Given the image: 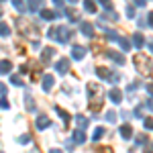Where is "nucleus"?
Listing matches in <instances>:
<instances>
[{
	"label": "nucleus",
	"mask_w": 153,
	"mask_h": 153,
	"mask_svg": "<svg viewBox=\"0 0 153 153\" xmlns=\"http://www.w3.org/2000/svg\"><path fill=\"white\" fill-rule=\"evenodd\" d=\"M88 96H90V110L92 112H98V110H102V92H100V86H96V84H88Z\"/></svg>",
	"instance_id": "f257e3e1"
},
{
	"label": "nucleus",
	"mask_w": 153,
	"mask_h": 153,
	"mask_svg": "<svg viewBox=\"0 0 153 153\" xmlns=\"http://www.w3.org/2000/svg\"><path fill=\"white\" fill-rule=\"evenodd\" d=\"M39 2H41V0H27L29 10H31V12H37V10H39Z\"/></svg>",
	"instance_id": "bb28decb"
},
{
	"label": "nucleus",
	"mask_w": 153,
	"mask_h": 153,
	"mask_svg": "<svg viewBox=\"0 0 153 153\" xmlns=\"http://www.w3.org/2000/svg\"><path fill=\"white\" fill-rule=\"evenodd\" d=\"M6 92H8V88H6L4 84H0V94H2V96H6Z\"/></svg>",
	"instance_id": "58836bf2"
},
{
	"label": "nucleus",
	"mask_w": 153,
	"mask_h": 153,
	"mask_svg": "<svg viewBox=\"0 0 153 153\" xmlns=\"http://www.w3.org/2000/svg\"><path fill=\"white\" fill-rule=\"evenodd\" d=\"M147 92L153 96V84H147Z\"/></svg>",
	"instance_id": "79ce46f5"
},
{
	"label": "nucleus",
	"mask_w": 153,
	"mask_h": 153,
	"mask_svg": "<svg viewBox=\"0 0 153 153\" xmlns=\"http://www.w3.org/2000/svg\"><path fill=\"white\" fill-rule=\"evenodd\" d=\"M55 53H57V51H55L53 47H45V49H43V55H41V59H43V63H49L51 59L55 57Z\"/></svg>",
	"instance_id": "0eeeda50"
},
{
	"label": "nucleus",
	"mask_w": 153,
	"mask_h": 153,
	"mask_svg": "<svg viewBox=\"0 0 153 153\" xmlns=\"http://www.w3.org/2000/svg\"><path fill=\"white\" fill-rule=\"evenodd\" d=\"M65 16H68V19H71V23L80 21V12H78V10H74V8H70V10H65Z\"/></svg>",
	"instance_id": "4be33fe9"
},
{
	"label": "nucleus",
	"mask_w": 153,
	"mask_h": 153,
	"mask_svg": "<svg viewBox=\"0 0 153 153\" xmlns=\"http://www.w3.org/2000/svg\"><path fill=\"white\" fill-rule=\"evenodd\" d=\"M0 108H2V110H8V108H10V104H8V100H6L4 96L0 98Z\"/></svg>",
	"instance_id": "7c9ffc66"
},
{
	"label": "nucleus",
	"mask_w": 153,
	"mask_h": 153,
	"mask_svg": "<svg viewBox=\"0 0 153 153\" xmlns=\"http://www.w3.org/2000/svg\"><path fill=\"white\" fill-rule=\"evenodd\" d=\"M55 70H57L59 74H65V71L70 70V59H68V57L57 59V63H55Z\"/></svg>",
	"instance_id": "423d86ee"
},
{
	"label": "nucleus",
	"mask_w": 153,
	"mask_h": 153,
	"mask_svg": "<svg viewBox=\"0 0 153 153\" xmlns=\"http://www.w3.org/2000/svg\"><path fill=\"white\" fill-rule=\"evenodd\" d=\"M106 55L112 59V61H117L118 65H123V63H125V57H123L120 53H117V51H106Z\"/></svg>",
	"instance_id": "ddd939ff"
},
{
	"label": "nucleus",
	"mask_w": 153,
	"mask_h": 153,
	"mask_svg": "<svg viewBox=\"0 0 153 153\" xmlns=\"http://www.w3.org/2000/svg\"><path fill=\"white\" fill-rule=\"evenodd\" d=\"M118 133H120L123 139H131V137H133V127H131V125H123V127L118 129Z\"/></svg>",
	"instance_id": "9b49d317"
},
{
	"label": "nucleus",
	"mask_w": 153,
	"mask_h": 153,
	"mask_svg": "<svg viewBox=\"0 0 153 153\" xmlns=\"http://www.w3.org/2000/svg\"><path fill=\"white\" fill-rule=\"evenodd\" d=\"M100 4H102V8H106V10H112V2L110 0H100Z\"/></svg>",
	"instance_id": "473e14b6"
},
{
	"label": "nucleus",
	"mask_w": 153,
	"mask_h": 153,
	"mask_svg": "<svg viewBox=\"0 0 153 153\" xmlns=\"http://www.w3.org/2000/svg\"><path fill=\"white\" fill-rule=\"evenodd\" d=\"M135 141H137V145H145V143H149V141H147V137H145V135H139V137H137Z\"/></svg>",
	"instance_id": "72a5a7b5"
},
{
	"label": "nucleus",
	"mask_w": 153,
	"mask_h": 153,
	"mask_svg": "<svg viewBox=\"0 0 153 153\" xmlns=\"http://www.w3.org/2000/svg\"><path fill=\"white\" fill-rule=\"evenodd\" d=\"M55 112H57L59 117L63 118V123H70V114H68V112H65V110H63V108H61V106H55Z\"/></svg>",
	"instance_id": "b1692460"
},
{
	"label": "nucleus",
	"mask_w": 153,
	"mask_h": 153,
	"mask_svg": "<svg viewBox=\"0 0 153 153\" xmlns=\"http://www.w3.org/2000/svg\"><path fill=\"white\" fill-rule=\"evenodd\" d=\"M84 131H86V129H80V127H78V129L74 131L71 141H74V143H84V141H86V133H84Z\"/></svg>",
	"instance_id": "1a4fd4ad"
},
{
	"label": "nucleus",
	"mask_w": 153,
	"mask_h": 153,
	"mask_svg": "<svg viewBox=\"0 0 153 153\" xmlns=\"http://www.w3.org/2000/svg\"><path fill=\"white\" fill-rule=\"evenodd\" d=\"M80 31H82L86 37H94V27L90 23H82V27H80Z\"/></svg>",
	"instance_id": "4468645a"
},
{
	"label": "nucleus",
	"mask_w": 153,
	"mask_h": 153,
	"mask_svg": "<svg viewBox=\"0 0 153 153\" xmlns=\"http://www.w3.org/2000/svg\"><path fill=\"white\" fill-rule=\"evenodd\" d=\"M27 4V0H12V6L16 8L19 12H25V10H29V6H25Z\"/></svg>",
	"instance_id": "6ab92c4d"
},
{
	"label": "nucleus",
	"mask_w": 153,
	"mask_h": 153,
	"mask_svg": "<svg viewBox=\"0 0 153 153\" xmlns=\"http://www.w3.org/2000/svg\"><path fill=\"white\" fill-rule=\"evenodd\" d=\"M49 125H51V118H47V117H39V118H37V129H39V131L47 129Z\"/></svg>",
	"instance_id": "f8f14e48"
},
{
	"label": "nucleus",
	"mask_w": 153,
	"mask_h": 153,
	"mask_svg": "<svg viewBox=\"0 0 153 153\" xmlns=\"http://www.w3.org/2000/svg\"><path fill=\"white\" fill-rule=\"evenodd\" d=\"M29 141H31V137H29V135H23V137H19V143H23V145H27Z\"/></svg>",
	"instance_id": "e433bc0d"
},
{
	"label": "nucleus",
	"mask_w": 153,
	"mask_h": 153,
	"mask_svg": "<svg viewBox=\"0 0 153 153\" xmlns=\"http://www.w3.org/2000/svg\"><path fill=\"white\" fill-rule=\"evenodd\" d=\"M145 2H147V0H135V4H137V6H145Z\"/></svg>",
	"instance_id": "a19ab883"
},
{
	"label": "nucleus",
	"mask_w": 153,
	"mask_h": 153,
	"mask_svg": "<svg viewBox=\"0 0 153 153\" xmlns=\"http://www.w3.org/2000/svg\"><path fill=\"white\" fill-rule=\"evenodd\" d=\"M2 2H4V0H2Z\"/></svg>",
	"instance_id": "09e8293b"
},
{
	"label": "nucleus",
	"mask_w": 153,
	"mask_h": 153,
	"mask_svg": "<svg viewBox=\"0 0 153 153\" xmlns=\"http://www.w3.org/2000/svg\"><path fill=\"white\" fill-rule=\"evenodd\" d=\"M84 55H86V49L82 45H74L71 47V57L74 59H84Z\"/></svg>",
	"instance_id": "6e6552de"
},
{
	"label": "nucleus",
	"mask_w": 153,
	"mask_h": 153,
	"mask_svg": "<svg viewBox=\"0 0 153 153\" xmlns=\"http://www.w3.org/2000/svg\"><path fill=\"white\" fill-rule=\"evenodd\" d=\"M147 21H149V27H153V12L147 14Z\"/></svg>",
	"instance_id": "ea45409f"
},
{
	"label": "nucleus",
	"mask_w": 153,
	"mask_h": 153,
	"mask_svg": "<svg viewBox=\"0 0 153 153\" xmlns=\"http://www.w3.org/2000/svg\"><path fill=\"white\" fill-rule=\"evenodd\" d=\"M135 117H137V118H141V117H143V106H141V104L135 108Z\"/></svg>",
	"instance_id": "c9c22d12"
},
{
	"label": "nucleus",
	"mask_w": 153,
	"mask_h": 153,
	"mask_svg": "<svg viewBox=\"0 0 153 153\" xmlns=\"http://www.w3.org/2000/svg\"><path fill=\"white\" fill-rule=\"evenodd\" d=\"M133 45H135L137 49H141L143 45H145V39H143L141 33H135V35H133Z\"/></svg>",
	"instance_id": "f3484780"
},
{
	"label": "nucleus",
	"mask_w": 153,
	"mask_h": 153,
	"mask_svg": "<svg viewBox=\"0 0 153 153\" xmlns=\"http://www.w3.org/2000/svg\"><path fill=\"white\" fill-rule=\"evenodd\" d=\"M84 8H86V12H96V6L92 0H84Z\"/></svg>",
	"instance_id": "c85d7f7f"
},
{
	"label": "nucleus",
	"mask_w": 153,
	"mask_h": 153,
	"mask_svg": "<svg viewBox=\"0 0 153 153\" xmlns=\"http://www.w3.org/2000/svg\"><path fill=\"white\" fill-rule=\"evenodd\" d=\"M96 76H98V78H102V80H110V82H114V84L120 80V76L114 74V71H110L108 68H98V70H96Z\"/></svg>",
	"instance_id": "39448f33"
},
{
	"label": "nucleus",
	"mask_w": 153,
	"mask_h": 153,
	"mask_svg": "<svg viewBox=\"0 0 153 153\" xmlns=\"http://www.w3.org/2000/svg\"><path fill=\"white\" fill-rule=\"evenodd\" d=\"M49 37L51 39H55V41H59V43H68V39L71 37V33L68 31V27H51L49 29Z\"/></svg>",
	"instance_id": "7ed1b4c3"
},
{
	"label": "nucleus",
	"mask_w": 153,
	"mask_h": 153,
	"mask_svg": "<svg viewBox=\"0 0 153 153\" xmlns=\"http://www.w3.org/2000/svg\"><path fill=\"white\" fill-rule=\"evenodd\" d=\"M106 120H108V123H114V120H117V112H114V110H108V112H106Z\"/></svg>",
	"instance_id": "c756f323"
},
{
	"label": "nucleus",
	"mask_w": 153,
	"mask_h": 153,
	"mask_svg": "<svg viewBox=\"0 0 153 153\" xmlns=\"http://www.w3.org/2000/svg\"><path fill=\"white\" fill-rule=\"evenodd\" d=\"M16 27H19V31H21L25 37H31V39H37V37H39V31H37L29 21H25V19H19V21H16Z\"/></svg>",
	"instance_id": "20e7f679"
},
{
	"label": "nucleus",
	"mask_w": 153,
	"mask_h": 153,
	"mask_svg": "<svg viewBox=\"0 0 153 153\" xmlns=\"http://www.w3.org/2000/svg\"><path fill=\"white\" fill-rule=\"evenodd\" d=\"M25 104H27V110H29V112H35V102H33L31 92H27V94H25Z\"/></svg>",
	"instance_id": "dca6fc26"
},
{
	"label": "nucleus",
	"mask_w": 153,
	"mask_h": 153,
	"mask_svg": "<svg viewBox=\"0 0 153 153\" xmlns=\"http://www.w3.org/2000/svg\"><path fill=\"white\" fill-rule=\"evenodd\" d=\"M76 123H78V127H80V129H86V127H88V118L82 117V114H78V117H76Z\"/></svg>",
	"instance_id": "a878e982"
},
{
	"label": "nucleus",
	"mask_w": 153,
	"mask_h": 153,
	"mask_svg": "<svg viewBox=\"0 0 153 153\" xmlns=\"http://www.w3.org/2000/svg\"><path fill=\"white\" fill-rule=\"evenodd\" d=\"M10 70H12V63L8 59H2L0 61V74H10Z\"/></svg>",
	"instance_id": "a211bd4d"
},
{
	"label": "nucleus",
	"mask_w": 153,
	"mask_h": 153,
	"mask_svg": "<svg viewBox=\"0 0 153 153\" xmlns=\"http://www.w3.org/2000/svg\"><path fill=\"white\" fill-rule=\"evenodd\" d=\"M108 96H110V100H112L114 104H118V102H123V92H120L118 88H112V90L108 92Z\"/></svg>",
	"instance_id": "9d476101"
},
{
	"label": "nucleus",
	"mask_w": 153,
	"mask_h": 153,
	"mask_svg": "<svg viewBox=\"0 0 153 153\" xmlns=\"http://www.w3.org/2000/svg\"><path fill=\"white\" fill-rule=\"evenodd\" d=\"M133 63H135V68L141 71V74H151V71H153V63L149 61V57H147L145 53H137V55H133Z\"/></svg>",
	"instance_id": "f03ea898"
},
{
	"label": "nucleus",
	"mask_w": 153,
	"mask_h": 153,
	"mask_svg": "<svg viewBox=\"0 0 153 153\" xmlns=\"http://www.w3.org/2000/svg\"><path fill=\"white\" fill-rule=\"evenodd\" d=\"M143 125H145V129H153V118H145V120H143Z\"/></svg>",
	"instance_id": "f704fd0d"
},
{
	"label": "nucleus",
	"mask_w": 153,
	"mask_h": 153,
	"mask_svg": "<svg viewBox=\"0 0 153 153\" xmlns=\"http://www.w3.org/2000/svg\"><path fill=\"white\" fill-rule=\"evenodd\" d=\"M68 2H71V4H76V2H78V0H68Z\"/></svg>",
	"instance_id": "49530a36"
},
{
	"label": "nucleus",
	"mask_w": 153,
	"mask_h": 153,
	"mask_svg": "<svg viewBox=\"0 0 153 153\" xmlns=\"http://www.w3.org/2000/svg\"><path fill=\"white\" fill-rule=\"evenodd\" d=\"M0 35H2V37H8V35H10V27H8L6 23H0Z\"/></svg>",
	"instance_id": "cd10ccee"
},
{
	"label": "nucleus",
	"mask_w": 153,
	"mask_h": 153,
	"mask_svg": "<svg viewBox=\"0 0 153 153\" xmlns=\"http://www.w3.org/2000/svg\"><path fill=\"white\" fill-rule=\"evenodd\" d=\"M117 41H118V45H120V49H123V51H129V49H131V43L125 39V37H118Z\"/></svg>",
	"instance_id": "393cba45"
},
{
	"label": "nucleus",
	"mask_w": 153,
	"mask_h": 153,
	"mask_svg": "<svg viewBox=\"0 0 153 153\" xmlns=\"http://www.w3.org/2000/svg\"><path fill=\"white\" fill-rule=\"evenodd\" d=\"M55 16H57V12H53V10H47V8L41 10V19H43V21H53Z\"/></svg>",
	"instance_id": "aec40b11"
},
{
	"label": "nucleus",
	"mask_w": 153,
	"mask_h": 153,
	"mask_svg": "<svg viewBox=\"0 0 153 153\" xmlns=\"http://www.w3.org/2000/svg\"><path fill=\"white\" fill-rule=\"evenodd\" d=\"M53 2H55L57 6H61V4H63V0H53Z\"/></svg>",
	"instance_id": "37998d69"
},
{
	"label": "nucleus",
	"mask_w": 153,
	"mask_h": 153,
	"mask_svg": "<svg viewBox=\"0 0 153 153\" xmlns=\"http://www.w3.org/2000/svg\"><path fill=\"white\" fill-rule=\"evenodd\" d=\"M149 149H151V151H153V143H151V145H149V143H147V151H149Z\"/></svg>",
	"instance_id": "a18cd8bd"
},
{
	"label": "nucleus",
	"mask_w": 153,
	"mask_h": 153,
	"mask_svg": "<svg viewBox=\"0 0 153 153\" xmlns=\"http://www.w3.org/2000/svg\"><path fill=\"white\" fill-rule=\"evenodd\" d=\"M127 16H129V19H133V16H135V8H133V6H129V8H127Z\"/></svg>",
	"instance_id": "4c0bfd02"
},
{
	"label": "nucleus",
	"mask_w": 153,
	"mask_h": 153,
	"mask_svg": "<svg viewBox=\"0 0 153 153\" xmlns=\"http://www.w3.org/2000/svg\"><path fill=\"white\" fill-rule=\"evenodd\" d=\"M102 21H108V23H114V21H118V14L112 10H108L106 14H102Z\"/></svg>",
	"instance_id": "412c9836"
},
{
	"label": "nucleus",
	"mask_w": 153,
	"mask_h": 153,
	"mask_svg": "<svg viewBox=\"0 0 153 153\" xmlns=\"http://www.w3.org/2000/svg\"><path fill=\"white\" fill-rule=\"evenodd\" d=\"M149 51L153 53V41H149Z\"/></svg>",
	"instance_id": "c03bdc74"
},
{
	"label": "nucleus",
	"mask_w": 153,
	"mask_h": 153,
	"mask_svg": "<svg viewBox=\"0 0 153 153\" xmlns=\"http://www.w3.org/2000/svg\"><path fill=\"white\" fill-rule=\"evenodd\" d=\"M104 127H96L94 129V135H92V139H94V141H100V139H102V137H104Z\"/></svg>",
	"instance_id": "5701e85b"
},
{
	"label": "nucleus",
	"mask_w": 153,
	"mask_h": 153,
	"mask_svg": "<svg viewBox=\"0 0 153 153\" xmlns=\"http://www.w3.org/2000/svg\"><path fill=\"white\" fill-rule=\"evenodd\" d=\"M41 2H43V0H41Z\"/></svg>",
	"instance_id": "8fccbe9b"
},
{
	"label": "nucleus",
	"mask_w": 153,
	"mask_h": 153,
	"mask_svg": "<svg viewBox=\"0 0 153 153\" xmlns=\"http://www.w3.org/2000/svg\"><path fill=\"white\" fill-rule=\"evenodd\" d=\"M53 84H55L53 76H43V90H45V92H49V90L53 88Z\"/></svg>",
	"instance_id": "2eb2a0df"
},
{
	"label": "nucleus",
	"mask_w": 153,
	"mask_h": 153,
	"mask_svg": "<svg viewBox=\"0 0 153 153\" xmlns=\"http://www.w3.org/2000/svg\"><path fill=\"white\" fill-rule=\"evenodd\" d=\"M10 82L14 84V86H23V80H21V78L16 76V74H14V76H10Z\"/></svg>",
	"instance_id": "2f4dec72"
},
{
	"label": "nucleus",
	"mask_w": 153,
	"mask_h": 153,
	"mask_svg": "<svg viewBox=\"0 0 153 153\" xmlns=\"http://www.w3.org/2000/svg\"><path fill=\"white\" fill-rule=\"evenodd\" d=\"M0 16H2V6H0Z\"/></svg>",
	"instance_id": "de8ad7c7"
}]
</instances>
